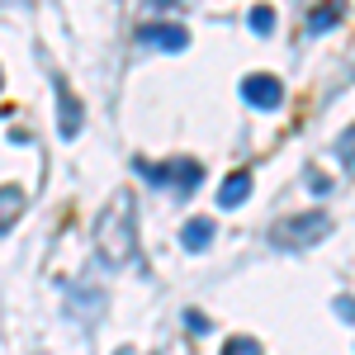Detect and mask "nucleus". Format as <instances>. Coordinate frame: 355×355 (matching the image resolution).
Segmentation results:
<instances>
[{
	"mask_svg": "<svg viewBox=\"0 0 355 355\" xmlns=\"http://www.w3.org/2000/svg\"><path fill=\"white\" fill-rule=\"evenodd\" d=\"M346 19V0H322L313 15H308V33L318 38V33H327V28H336Z\"/></svg>",
	"mask_w": 355,
	"mask_h": 355,
	"instance_id": "7",
	"label": "nucleus"
},
{
	"mask_svg": "<svg viewBox=\"0 0 355 355\" xmlns=\"http://www.w3.org/2000/svg\"><path fill=\"white\" fill-rule=\"evenodd\" d=\"M142 171H147V175H157V185L171 180L180 194H190L194 185L204 180V166H199V162H166V166H142Z\"/></svg>",
	"mask_w": 355,
	"mask_h": 355,
	"instance_id": "4",
	"label": "nucleus"
},
{
	"mask_svg": "<svg viewBox=\"0 0 355 355\" xmlns=\"http://www.w3.org/2000/svg\"><path fill=\"white\" fill-rule=\"evenodd\" d=\"M308 190H313V194H327L331 180H327V175H308Z\"/></svg>",
	"mask_w": 355,
	"mask_h": 355,
	"instance_id": "14",
	"label": "nucleus"
},
{
	"mask_svg": "<svg viewBox=\"0 0 355 355\" xmlns=\"http://www.w3.org/2000/svg\"><path fill=\"white\" fill-rule=\"evenodd\" d=\"M19 209H24V194L19 190H0V232L10 227V218H19Z\"/></svg>",
	"mask_w": 355,
	"mask_h": 355,
	"instance_id": "10",
	"label": "nucleus"
},
{
	"mask_svg": "<svg viewBox=\"0 0 355 355\" xmlns=\"http://www.w3.org/2000/svg\"><path fill=\"white\" fill-rule=\"evenodd\" d=\"M95 251L105 266H123L137 256V223H133V199L128 194H114L110 209L95 223Z\"/></svg>",
	"mask_w": 355,
	"mask_h": 355,
	"instance_id": "1",
	"label": "nucleus"
},
{
	"mask_svg": "<svg viewBox=\"0 0 355 355\" xmlns=\"http://www.w3.org/2000/svg\"><path fill=\"white\" fill-rule=\"evenodd\" d=\"M246 199H251V175H246V171H232V175L218 185V204L223 209H237V204H246Z\"/></svg>",
	"mask_w": 355,
	"mask_h": 355,
	"instance_id": "8",
	"label": "nucleus"
},
{
	"mask_svg": "<svg viewBox=\"0 0 355 355\" xmlns=\"http://www.w3.org/2000/svg\"><path fill=\"white\" fill-rule=\"evenodd\" d=\"M336 313H341L346 322H355V303H351V299H341V303H336Z\"/></svg>",
	"mask_w": 355,
	"mask_h": 355,
	"instance_id": "15",
	"label": "nucleus"
},
{
	"mask_svg": "<svg viewBox=\"0 0 355 355\" xmlns=\"http://www.w3.org/2000/svg\"><path fill=\"white\" fill-rule=\"evenodd\" d=\"M270 24H275V10L270 5H256V10H251V28H256V33H270Z\"/></svg>",
	"mask_w": 355,
	"mask_h": 355,
	"instance_id": "12",
	"label": "nucleus"
},
{
	"mask_svg": "<svg viewBox=\"0 0 355 355\" xmlns=\"http://www.w3.org/2000/svg\"><path fill=\"white\" fill-rule=\"evenodd\" d=\"M242 100H246V105H256V110H279V105H284V85H279V76L256 71V76H246V81H242Z\"/></svg>",
	"mask_w": 355,
	"mask_h": 355,
	"instance_id": "3",
	"label": "nucleus"
},
{
	"mask_svg": "<svg viewBox=\"0 0 355 355\" xmlns=\"http://www.w3.org/2000/svg\"><path fill=\"white\" fill-rule=\"evenodd\" d=\"M137 38L152 43V48H166V53H185L190 48V33L180 24H147V28H137Z\"/></svg>",
	"mask_w": 355,
	"mask_h": 355,
	"instance_id": "6",
	"label": "nucleus"
},
{
	"mask_svg": "<svg viewBox=\"0 0 355 355\" xmlns=\"http://www.w3.org/2000/svg\"><path fill=\"white\" fill-rule=\"evenodd\" d=\"M57 114H62V123H57V133H62L67 142H71V137L81 133V100L71 95V85L62 81V76H57Z\"/></svg>",
	"mask_w": 355,
	"mask_h": 355,
	"instance_id": "5",
	"label": "nucleus"
},
{
	"mask_svg": "<svg viewBox=\"0 0 355 355\" xmlns=\"http://www.w3.org/2000/svg\"><path fill=\"white\" fill-rule=\"evenodd\" d=\"M327 232H331L327 214H294V218H279L270 227V242L279 246V251H308V246L322 242Z\"/></svg>",
	"mask_w": 355,
	"mask_h": 355,
	"instance_id": "2",
	"label": "nucleus"
},
{
	"mask_svg": "<svg viewBox=\"0 0 355 355\" xmlns=\"http://www.w3.org/2000/svg\"><path fill=\"white\" fill-rule=\"evenodd\" d=\"M336 157H341V166H346V171L355 175V128L341 137V142H336Z\"/></svg>",
	"mask_w": 355,
	"mask_h": 355,
	"instance_id": "11",
	"label": "nucleus"
},
{
	"mask_svg": "<svg viewBox=\"0 0 355 355\" xmlns=\"http://www.w3.org/2000/svg\"><path fill=\"white\" fill-rule=\"evenodd\" d=\"M223 355H261V346H256L251 336H237V341H227V346H223Z\"/></svg>",
	"mask_w": 355,
	"mask_h": 355,
	"instance_id": "13",
	"label": "nucleus"
},
{
	"mask_svg": "<svg viewBox=\"0 0 355 355\" xmlns=\"http://www.w3.org/2000/svg\"><path fill=\"white\" fill-rule=\"evenodd\" d=\"M214 232H218V227H214V218H190V223H185V227H180V246L199 256L204 246L214 242Z\"/></svg>",
	"mask_w": 355,
	"mask_h": 355,
	"instance_id": "9",
	"label": "nucleus"
}]
</instances>
